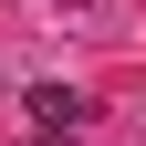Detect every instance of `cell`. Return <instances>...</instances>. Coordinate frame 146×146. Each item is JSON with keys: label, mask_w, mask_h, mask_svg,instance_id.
Segmentation results:
<instances>
[{"label": "cell", "mask_w": 146, "mask_h": 146, "mask_svg": "<svg viewBox=\"0 0 146 146\" xmlns=\"http://www.w3.org/2000/svg\"><path fill=\"white\" fill-rule=\"evenodd\" d=\"M31 125H42V136H73V125H84V115H94V94H73V84H31Z\"/></svg>", "instance_id": "1"}, {"label": "cell", "mask_w": 146, "mask_h": 146, "mask_svg": "<svg viewBox=\"0 0 146 146\" xmlns=\"http://www.w3.org/2000/svg\"><path fill=\"white\" fill-rule=\"evenodd\" d=\"M52 11H73V21H94V31L115 21V0H52Z\"/></svg>", "instance_id": "2"}, {"label": "cell", "mask_w": 146, "mask_h": 146, "mask_svg": "<svg viewBox=\"0 0 146 146\" xmlns=\"http://www.w3.org/2000/svg\"><path fill=\"white\" fill-rule=\"evenodd\" d=\"M42 146H73V136H42Z\"/></svg>", "instance_id": "3"}]
</instances>
